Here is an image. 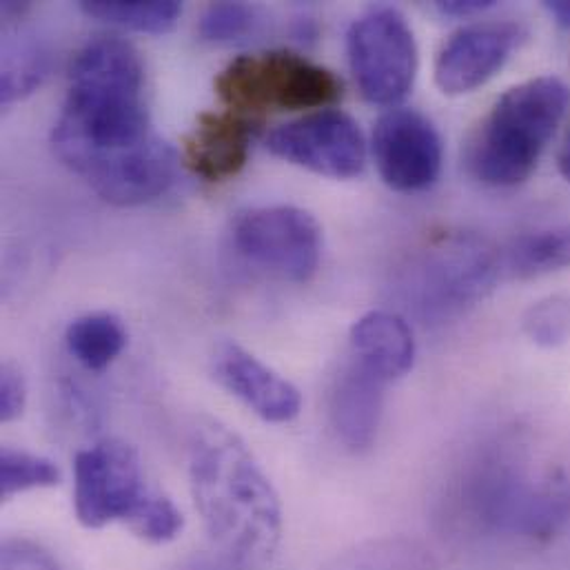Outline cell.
I'll list each match as a JSON object with an SVG mask.
<instances>
[{
	"label": "cell",
	"instance_id": "1",
	"mask_svg": "<svg viewBox=\"0 0 570 570\" xmlns=\"http://www.w3.org/2000/svg\"><path fill=\"white\" fill-rule=\"evenodd\" d=\"M51 142L67 167L118 207L151 203L176 180V151L149 122L140 53L116 36L94 38L73 56Z\"/></svg>",
	"mask_w": 570,
	"mask_h": 570
},
{
	"label": "cell",
	"instance_id": "2",
	"mask_svg": "<svg viewBox=\"0 0 570 570\" xmlns=\"http://www.w3.org/2000/svg\"><path fill=\"white\" fill-rule=\"evenodd\" d=\"M189 480L207 533L238 567L267 562L283 535L281 498L247 444L218 422L194 431Z\"/></svg>",
	"mask_w": 570,
	"mask_h": 570
},
{
	"label": "cell",
	"instance_id": "3",
	"mask_svg": "<svg viewBox=\"0 0 570 570\" xmlns=\"http://www.w3.org/2000/svg\"><path fill=\"white\" fill-rule=\"evenodd\" d=\"M570 105V89L556 76H540L504 91L466 145L469 174L495 189L527 183L540 165Z\"/></svg>",
	"mask_w": 570,
	"mask_h": 570
},
{
	"label": "cell",
	"instance_id": "4",
	"mask_svg": "<svg viewBox=\"0 0 570 570\" xmlns=\"http://www.w3.org/2000/svg\"><path fill=\"white\" fill-rule=\"evenodd\" d=\"M218 98L238 114L331 109L342 80L326 67L288 49L245 53L216 76Z\"/></svg>",
	"mask_w": 570,
	"mask_h": 570
},
{
	"label": "cell",
	"instance_id": "5",
	"mask_svg": "<svg viewBox=\"0 0 570 570\" xmlns=\"http://www.w3.org/2000/svg\"><path fill=\"white\" fill-rule=\"evenodd\" d=\"M348 65L357 89L371 105L395 107L413 89L417 42L406 18L393 7H373L346 33Z\"/></svg>",
	"mask_w": 570,
	"mask_h": 570
},
{
	"label": "cell",
	"instance_id": "6",
	"mask_svg": "<svg viewBox=\"0 0 570 570\" xmlns=\"http://www.w3.org/2000/svg\"><path fill=\"white\" fill-rule=\"evenodd\" d=\"M154 491L147 489L140 458L122 440H102L76 453L73 511L85 529L129 524Z\"/></svg>",
	"mask_w": 570,
	"mask_h": 570
},
{
	"label": "cell",
	"instance_id": "7",
	"mask_svg": "<svg viewBox=\"0 0 570 570\" xmlns=\"http://www.w3.org/2000/svg\"><path fill=\"white\" fill-rule=\"evenodd\" d=\"M232 240L243 261L288 283H308L322 258V227L293 205L258 207L240 214Z\"/></svg>",
	"mask_w": 570,
	"mask_h": 570
},
{
	"label": "cell",
	"instance_id": "8",
	"mask_svg": "<svg viewBox=\"0 0 570 570\" xmlns=\"http://www.w3.org/2000/svg\"><path fill=\"white\" fill-rule=\"evenodd\" d=\"M411 286L424 317H444L482 299L502 276V261L478 238H451L420 263Z\"/></svg>",
	"mask_w": 570,
	"mask_h": 570
},
{
	"label": "cell",
	"instance_id": "9",
	"mask_svg": "<svg viewBox=\"0 0 570 570\" xmlns=\"http://www.w3.org/2000/svg\"><path fill=\"white\" fill-rule=\"evenodd\" d=\"M267 147L295 167L335 180L355 178L366 165L364 134L340 109H320L286 122L272 131Z\"/></svg>",
	"mask_w": 570,
	"mask_h": 570
},
{
	"label": "cell",
	"instance_id": "10",
	"mask_svg": "<svg viewBox=\"0 0 570 570\" xmlns=\"http://www.w3.org/2000/svg\"><path fill=\"white\" fill-rule=\"evenodd\" d=\"M371 145L380 178L400 194L424 191L442 174V136L417 109L393 107L384 111L375 122Z\"/></svg>",
	"mask_w": 570,
	"mask_h": 570
},
{
	"label": "cell",
	"instance_id": "11",
	"mask_svg": "<svg viewBox=\"0 0 570 570\" xmlns=\"http://www.w3.org/2000/svg\"><path fill=\"white\" fill-rule=\"evenodd\" d=\"M527 36V27L515 20H484L458 29L438 53V87L446 96L475 91L511 60Z\"/></svg>",
	"mask_w": 570,
	"mask_h": 570
},
{
	"label": "cell",
	"instance_id": "12",
	"mask_svg": "<svg viewBox=\"0 0 570 570\" xmlns=\"http://www.w3.org/2000/svg\"><path fill=\"white\" fill-rule=\"evenodd\" d=\"M212 366L214 377L265 422L285 424L297 417L302 409L299 391L243 346L234 342L218 344Z\"/></svg>",
	"mask_w": 570,
	"mask_h": 570
},
{
	"label": "cell",
	"instance_id": "13",
	"mask_svg": "<svg viewBox=\"0 0 570 570\" xmlns=\"http://www.w3.org/2000/svg\"><path fill=\"white\" fill-rule=\"evenodd\" d=\"M256 120L238 111H205L185 140V165L207 183L236 178L252 151Z\"/></svg>",
	"mask_w": 570,
	"mask_h": 570
},
{
	"label": "cell",
	"instance_id": "14",
	"mask_svg": "<svg viewBox=\"0 0 570 570\" xmlns=\"http://www.w3.org/2000/svg\"><path fill=\"white\" fill-rule=\"evenodd\" d=\"M384 386L377 375L348 360L333 380L328 417L337 440L353 453L368 451L377 438Z\"/></svg>",
	"mask_w": 570,
	"mask_h": 570
},
{
	"label": "cell",
	"instance_id": "15",
	"mask_svg": "<svg viewBox=\"0 0 570 570\" xmlns=\"http://www.w3.org/2000/svg\"><path fill=\"white\" fill-rule=\"evenodd\" d=\"M351 360L382 382L404 377L415 364V337L406 320L391 311H368L351 326Z\"/></svg>",
	"mask_w": 570,
	"mask_h": 570
},
{
	"label": "cell",
	"instance_id": "16",
	"mask_svg": "<svg viewBox=\"0 0 570 570\" xmlns=\"http://www.w3.org/2000/svg\"><path fill=\"white\" fill-rule=\"evenodd\" d=\"M502 276L509 281H533L570 267V225L515 238L504 254Z\"/></svg>",
	"mask_w": 570,
	"mask_h": 570
},
{
	"label": "cell",
	"instance_id": "17",
	"mask_svg": "<svg viewBox=\"0 0 570 570\" xmlns=\"http://www.w3.org/2000/svg\"><path fill=\"white\" fill-rule=\"evenodd\" d=\"M67 351L87 371H105L127 346V328L120 317L96 311L76 317L65 333Z\"/></svg>",
	"mask_w": 570,
	"mask_h": 570
},
{
	"label": "cell",
	"instance_id": "18",
	"mask_svg": "<svg viewBox=\"0 0 570 570\" xmlns=\"http://www.w3.org/2000/svg\"><path fill=\"white\" fill-rule=\"evenodd\" d=\"M80 9L94 20L140 33H167L178 24L183 16V4L176 0H82Z\"/></svg>",
	"mask_w": 570,
	"mask_h": 570
},
{
	"label": "cell",
	"instance_id": "19",
	"mask_svg": "<svg viewBox=\"0 0 570 570\" xmlns=\"http://www.w3.org/2000/svg\"><path fill=\"white\" fill-rule=\"evenodd\" d=\"M47 73V56L31 36H18L2 47L0 100L11 105L33 94Z\"/></svg>",
	"mask_w": 570,
	"mask_h": 570
},
{
	"label": "cell",
	"instance_id": "20",
	"mask_svg": "<svg viewBox=\"0 0 570 570\" xmlns=\"http://www.w3.org/2000/svg\"><path fill=\"white\" fill-rule=\"evenodd\" d=\"M60 482V469L42 458L27 451L2 449L0 455V491L9 500L31 489H51Z\"/></svg>",
	"mask_w": 570,
	"mask_h": 570
},
{
	"label": "cell",
	"instance_id": "21",
	"mask_svg": "<svg viewBox=\"0 0 570 570\" xmlns=\"http://www.w3.org/2000/svg\"><path fill=\"white\" fill-rule=\"evenodd\" d=\"M522 328L542 348L562 346L570 335V297L549 295L535 302L524 313Z\"/></svg>",
	"mask_w": 570,
	"mask_h": 570
},
{
	"label": "cell",
	"instance_id": "22",
	"mask_svg": "<svg viewBox=\"0 0 570 570\" xmlns=\"http://www.w3.org/2000/svg\"><path fill=\"white\" fill-rule=\"evenodd\" d=\"M258 9L245 2H216L200 18V36L207 42H236L256 33Z\"/></svg>",
	"mask_w": 570,
	"mask_h": 570
},
{
	"label": "cell",
	"instance_id": "23",
	"mask_svg": "<svg viewBox=\"0 0 570 570\" xmlns=\"http://www.w3.org/2000/svg\"><path fill=\"white\" fill-rule=\"evenodd\" d=\"M127 529L145 542L167 544L183 533L185 518L169 498L151 493L140 511L134 515V520L127 524Z\"/></svg>",
	"mask_w": 570,
	"mask_h": 570
},
{
	"label": "cell",
	"instance_id": "24",
	"mask_svg": "<svg viewBox=\"0 0 570 570\" xmlns=\"http://www.w3.org/2000/svg\"><path fill=\"white\" fill-rule=\"evenodd\" d=\"M0 570H62L49 551L29 540H7L0 549Z\"/></svg>",
	"mask_w": 570,
	"mask_h": 570
},
{
	"label": "cell",
	"instance_id": "25",
	"mask_svg": "<svg viewBox=\"0 0 570 570\" xmlns=\"http://www.w3.org/2000/svg\"><path fill=\"white\" fill-rule=\"evenodd\" d=\"M27 402V386L22 373L13 364H2L0 368V420L13 422L22 415Z\"/></svg>",
	"mask_w": 570,
	"mask_h": 570
},
{
	"label": "cell",
	"instance_id": "26",
	"mask_svg": "<svg viewBox=\"0 0 570 570\" xmlns=\"http://www.w3.org/2000/svg\"><path fill=\"white\" fill-rule=\"evenodd\" d=\"M491 7H495V0H442V2H435V9L440 13L453 16V18L478 16Z\"/></svg>",
	"mask_w": 570,
	"mask_h": 570
},
{
	"label": "cell",
	"instance_id": "27",
	"mask_svg": "<svg viewBox=\"0 0 570 570\" xmlns=\"http://www.w3.org/2000/svg\"><path fill=\"white\" fill-rule=\"evenodd\" d=\"M544 9L553 18L556 24H560L562 29H570V0L544 2Z\"/></svg>",
	"mask_w": 570,
	"mask_h": 570
},
{
	"label": "cell",
	"instance_id": "28",
	"mask_svg": "<svg viewBox=\"0 0 570 570\" xmlns=\"http://www.w3.org/2000/svg\"><path fill=\"white\" fill-rule=\"evenodd\" d=\"M558 167H560V174L564 176V180L570 183V127L564 136L562 147H560V154H558Z\"/></svg>",
	"mask_w": 570,
	"mask_h": 570
},
{
	"label": "cell",
	"instance_id": "29",
	"mask_svg": "<svg viewBox=\"0 0 570 570\" xmlns=\"http://www.w3.org/2000/svg\"><path fill=\"white\" fill-rule=\"evenodd\" d=\"M194 570H249L247 567H238V564H234V562H229V560H225V562H218V564H200V567H196Z\"/></svg>",
	"mask_w": 570,
	"mask_h": 570
}]
</instances>
